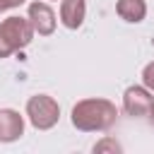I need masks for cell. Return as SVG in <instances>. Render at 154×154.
<instances>
[{
    "label": "cell",
    "instance_id": "cell-1",
    "mask_svg": "<svg viewBox=\"0 0 154 154\" xmlns=\"http://www.w3.org/2000/svg\"><path fill=\"white\" fill-rule=\"evenodd\" d=\"M118 118V108L108 99H82L72 106L70 120L79 132H101L108 130Z\"/></svg>",
    "mask_w": 154,
    "mask_h": 154
},
{
    "label": "cell",
    "instance_id": "cell-9",
    "mask_svg": "<svg viewBox=\"0 0 154 154\" xmlns=\"http://www.w3.org/2000/svg\"><path fill=\"white\" fill-rule=\"evenodd\" d=\"M123 147L116 142V140H111V137H106V140H101V142H96L94 144V152L96 154H101V152H120Z\"/></svg>",
    "mask_w": 154,
    "mask_h": 154
},
{
    "label": "cell",
    "instance_id": "cell-5",
    "mask_svg": "<svg viewBox=\"0 0 154 154\" xmlns=\"http://www.w3.org/2000/svg\"><path fill=\"white\" fill-rule=\"evenodd\" d=\"M29 22H31V26H34V31L38 36H51L55 31V22L58 19H55V12H53V7L48 2L34 0L29 5Z\"/></svg>",
    "mask_w": 154,
    "mask_h": 154
},
{
    "label": "cell",
    "instance_id": "cell-4",
    "mask_svg": "<svg viewBox=\"0 0 154 154\" xmlns=\"http://www.w3.org/2000/svg\"><path fill=\"white\" fill-rule=\"evenodd\" d=\"M152 103H154V96H152V91H149L144 84H142V87L132 84V87H128L125 94H123V111H125L128 116H132V118L149 116Z\"/></svg>",
    "mask_w": 154,
    "mask_h": 154
},
{
    "label": "cell",
    "instance_id": "cell-8",
    "mask_svg": "<svg viewBox=\"0 0 154 154\" xmlns=\"http://www.w3.org/2000/svg\"><path fill=\"white\" fill-rule=\"evenodd\" d=\"M116 12L120 19H125L130 24H140L147 17V2L144 0H118Z\"/></svg>",
    "mask_w": 154,
    "mask_h": 154
},
{
    "label": "cell",
    "instance_id": "cell-7",
    "mask_svg": "<svg viewBox=\"0 0 154 154\" xmlns=\"http://www.w3.org/2000/svg\"><path fill=\"white\" fill-rule=\"evenodd\" d=\"M87 17L84 0H60V22L65 29H79Z\"/></svg>",
    "mask_w": 154,
    "mask_h": 154
},
{
    "label": "cell",
    "instance_id": "cell-2",
    "mask_svg": "<svg viewBox=\"0 0 154 154\" xmlns=\"http://www.w3.org/2000/svg\"><path fill=\"white\" fill-rule=\"evenodd\" d=\"M34 26L29 22V17H19L12 14L7 19L0 22V58H7L22 48H26L34 38Z\"/></svg>",
    "mask_w": 154,
    "mask_h": 154
},
{
    "label": "cell",
    "instance_id": "cell-11",
    "mask_svg": "<svg viewBox=\"0 0 154 154\" xmlns=\"http://www.w3.org/2000/svg\"><path fill=\"white\" fill-rule=\"evenodd\" d=\"M26 0H0V14L2 12H7V10H12V7H19V5H24Z\"/></svg>",
    "mask_w": 154,
    "mask_h": 154
},
{
    "label": "cell",
    "instance_id": "cell-3",
    "mask_svg": "<svg viewBox=\"0 0 154 154\" xmlns=\"http://www.w3.org/2000/svg\"><path fill=\"white\" fill-rule=\"evenodd\" d=\"M26 118L36 130H51L60 120V106L48 94H34L26 101Z\"/></svg>",
    "mask_w": 154,
    "mask_h": 154
},
{
    "label": "cell",
    "instance_id": "cell-6",
    "mask_svg": "<svg viewBox=\"0 0 154 154\" xmlns=\"http://www.w3.org/2000/svg\"><path fill=\"white\" fill-rule=\"evenodd\" d=\"M24 135V118L14 108H0V142H17Z\"/></svg>",
    "mask_w": 154,
    "mask_h": 154
},
{
    "label": "cell",
    "instance_id": "cell-12",
    "mask_svg": "<svg viewBox=\"0 0 154 154\" xmlns=\"http://www.w3.org/2000/svg\"><path fill=\"white\" fill-rule=\"evenodd\" d=\"M149 118H152V123H154V103H152V111H149Z\"/></svg>",
    "mask_w": 154,
    "mask_h": 154
},
{
    "label": "cell",
    "instance_id": "cell-10",
    "mask_svg": "<svg viewBox=\"0 0 154 154\" xmlns=\"http://www.w3.org/2000/svg\"><path fill=\"white\" fill-rule=\"evenodd\" d=\"M142 84L154 94V60L144 65V70H142Z\"/></svg>",
    "mask_w": 154,
    "mask_h": 154
}]
</instances>
